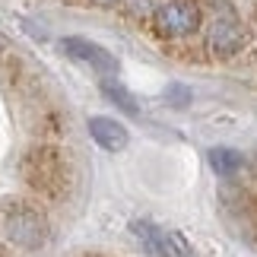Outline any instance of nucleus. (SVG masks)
I'll list each match as a JSON object with an SVG mask.
<instances>
[{
    "mask_svg": "<svg viewBox=\"0 0 257 257\" xmlns=\"http://www.w3.org/2000/svg\"><path fill=\"white\" fill-rule=\"evenodd\" d=\"M19 172H23L29 191L42 197L57 200V197H67V191H70V169H67V159L57 146H48V143L32 146L19 162Z\"/></svg>",
    "mask_w": 257,
    "mask_h": 257,
    "instance_id": "f257e3e1",
    "label": "nucleus"
},
{
    "mask_svg": "<svg viewBox=\"0 0 257 257\" xmlns=\"http://www.w3.org/2000/svg\"><path fill=\"white\" fill-rule=\"evenodd\" d=\"M0 235L16 248L35 251L51 238V222L32 200H10L0 210Z\"/></svg>",
    "mask_w": 257,
    "mask_h": 257,
    "instance_id": "f03ea898",
    "label": "nucleus"
},
{
    "mask_svg": "<svg viewBox=\"0 0 257 257\" xmlns=\"http://www.w3.org/2000/svg\"><path fill=\"white\" fill-rule=\"evenodd\" d=\"M153 29L162 38H187L200 29V7L194 0H159L153 10Z\"/></svg>",
    "mask_w": 257,
    "mask_h": 257,
    "instance_id": "7ed1b4c3",
    "label": "nucleus"
},
{
    "mask_svg": "<svg viewBox=\"0 0 257 257\" xmlns=\"http://www.w3.org/2000/svg\"><path fill=\"white\" fill-rule=\"evenodd\" d=\"M244 42H248V35H244L241 19L229 10L219 13L206 29V51L213 57H235L244 48Z\"/></svg>",
    "mask_w": 257,
    "mask_h": 257,
    "instance_id": "20e7f679",
    "label": "nucleus"
},
{
    "mask_svg": "<svg viewBox=\"0 0 257 257\" xmlns=\"http://www.w3.org/2000/svg\"><path fill=\"white\" fill-rule=\"evenodd\" d=\"M131 232L137 235V241L143 244V251L153 254V257H191L181 235L165 232L150 219H131Z\"/></svg>",
    "mask_w": 257,
    "mask_h": 257,
    "instance_id": "39448f33",
    "label": "nucleus"
},
{
    "mask_svg": "<svg viewBox=\"0 0 257 257\" xmlns=\"http://www.w3.org/2000/svg\"><path fill=\"white\" fill-rule=\"evenodd\" d=\"M61 48H64V54H67V57H73V61H80V64L95 67L98 73H111L114 67H117V61L105 51L102 45L86 42V38H76V35H73V38H64Z\"/></svg>",
    "mask_w": 257,
    "mask_h": 257,
    "instance_id": "423d86ee",
    "label": "nucleus"
},
{
    "mask_svg": "<svg viewBox=\"0 0 257 257\" xmlns=\"http://www.w3.org/2000/svg\"><path fill=\"white\" fill-rule=\"evenodd\" d=\"M89 137L108 153H121L127 146V131L114 117H89Z\"/></svg>",
    "mask_w": 257,
    "mask_h": 257,
    "instance_id": "0eeeda50",
    "label": "nucleus"
},
{
    "mask_svg": "<svg viewBox=\"0 0 257 257\" xmlns=\"http://www.w3.org/2000/svg\"><path fill=\"white\" fill-rule=\"evenodd\" d=\"M210 165L216 175H238L244 169V159H241V153L219 146V150H210Z\"/></svg>",
    "mask_w": 257,
    "mask_h": 257,
    "instance_id": "6e6552de",
    "label": "nucleus"
},
{
    "mask_svg": "<svg viewBox=\"0 0 257 257\" xmlns=\"http://www.w3.org/2000/svg\"><path fill=\"white\" fill-rule=\"evenodd\" d=\"M102 92H105L108 102H114V105L121 108V111H127V114H137V111H140L137 98H134L131 92H127V89H124L121 83H111V80H108V83H102Z\"/></svg>",
    "mask_w": 257,
    "mask_h": 257,
    "instance_id": "1a4fd4ad",
    "label": "nucleus"
},
{
    "mask_svg": "<svg viewBox=\"0 0 257 257\" xmlns=\"http://www.w3.org/2000/svg\"><path fill=\"white\" fill-rule=\"evenodd\" d=\"M156 4H150V0H127V13L131 16H153Z\"/></svg>",
    "mask_w": 257,
    "mask_h": 257,
    "instance_id": "9d476101",
    "label": "nucleus"
},
{
    "mask_svg": "<svg viewBox=\"0 0 257 257\" xmlns=\"http://www.w3.org/2000/svg\"><path fill=\"white\" fill-rule=\"evenodd\" d=\"M169 102H187V92L181 86H172V92H169Z\"/></svg>",
    "mask_w": 257,
    "mask_h": 257,
    "instance_id": "9b49d317",
    "label": "nucleus"
},
{
    "mask_svg": "<svg viewBox=\"0 0 257 257\" xmlns=\"http://www.w3.org/2000/svg\"><path fill=\"white\" fill-rule=\"evenodd\" d=\"M95 7H114V4H121V0H92Z\"/></svg>",
    "mask_w": 257,
    "mask_h": 257,
    "instance_id": "f8f14e48",
    "label": "nucleus"
}]
</instances>
